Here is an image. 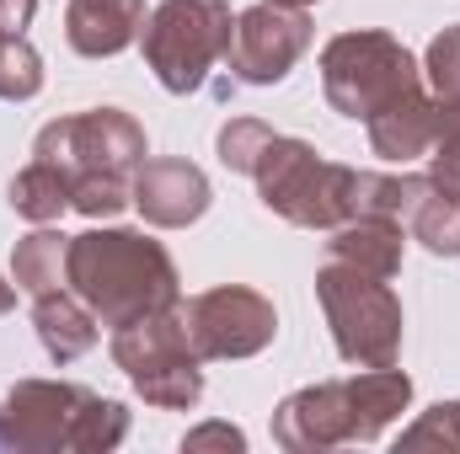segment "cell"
I'll use <instances>...</instances> for the list:
<instances>
[{
  "mask_svg": "<svg viewBox=\"0 0 460 454\" xmlns=\"http://www.w3.org/2000/svg\"><path fill=\"white\" fill-rule=\"evenodd\" d=\"M134 204V177L123 171H75L70 177V209L86 220H113Z\"/></svg>",
  "mask_w": 460,
  "mask_h": 454,
  "instance_id": "obj_22",
  "label": "cell"
},
{
  "mask_svg": "<svg viewBox=\"0 0 460 454\" xmlns=\"http://www.w3.org/2000/svg\"><path fill=\"white\" fill-rule=\"evenodd\" d=\"M402 251H407V230L402 220H385V214H353L327 240V257H338L358 273H375V278H396Z\"/></svg>",
  "mask_w": 460,
  "mask_h": 454,
  "instance_id": "obj_15",
  "label": "cell"
},
{
  "mask_svg": "<svg viewBox=\"0 0 460 454\" xmlns=\"http://www.w3.org/2000/svg\"><path fill=\"white\" fill-rule=\"evenodd\" d=\"M145 32V0H65V38L81 59H113Z\"/></svg>",
  "mask_w": 460,
  "mask_h": 454,
  "instance_id": "obj_13",
  "label": "cell"
},
{
  "mask_svg": "<svg viewBox=\"0 0 460 454\" xmlns=\"http://www.w3.org/2000/svg\"><path fill=\"white\" fill-rule=\"evenodd\" d=\"M364 128H369V150H375V155H385V161H402V166H407V161H418V155H429V150H434L439 102H434V92L423 86V92H412V97H402V102L380 108Z\"/></svg>",
  "mask_w": 460,
  "mask_h": 454,
  "instance_id": "obj_14",
  "label": "cell"
},
{
  "mask_svg": "<svg viewBox=\"0 0 460 454\" xmlns=\"http://www.w3.org/2000/svg\"><path fill=\"white\" fill-rule=\"evenodd\" d=\"M128 439V406L75 380H16L0 401V450L108 454Z\"/></svg>",
  "mask_w": 460,
  "mask_h": 454,
  "instance_id": "obj_2",
  "label": "cell"
},
{
  "mask_svg": "<svg viewBox=\"0 0 460 454\" xmlns=\"http://www.w3.org/2000/svg\"><path fill=\"white\" fill-rule=\"evenodd\" d=\"M182 316H188V337L199 347V358H252L279 337L273 300L246 284H220V289L193 294Z\"/></svg>",
  "mask_w": 460,
  "mask_h": 454,
  "instance_id": "obj_10",
  "label": "cell"
},
{
  "mask_svg": "<svg viewBox=\"0 0 460 454\" xmlns=\"http://www.w3.org/2000/svg\"><path fill=\"white\" fill-rule=\"evenodd\" d=\"M429 177L445 182V188H460V102H439V128H434V150H429Z\"/></svg>",
  "mask_w": 460,
  "mask_h": 454,
  "instance_id": "obj_27",
  "label": "cell"
},
{
  "mask_svg": "<svg viewBox=\"0 0 460 454\" xmlns=\"http://www.w3.org/2000/svg\"><path fill=\"white\" fill-rule=\"evenodd\" d=\"M423 81L439 102H460V22L445 27L423 54Z\"/></svg>",
  "mask_w": 460,
  "mask_h": 454,
  "instance_id": "obj_25",
  "label": "cell"
},
{
  "mask_svg": "<svg viewBox=\"0 0 460 454\" xmlns=\"http://www.w3.org/2000/svg\"><path fill=\"white\" fill-rule=\"evenodd\" d=\"M43 92V59L22 32H0V97L27 102Z\"/></svg>",
  "mask_w": 460,
  "mask_h": 454,
  "instance_id": "obj_23",
  "label": "cell"
},
{
  "mask_svg": "<svg viewBox=\"0 0 460 454\" xmlns=\"http://www.w3.org/2000/svg\"><path fill=\"white\" fill-rule=\"evenodd\" d=\"M38 0H0V32H27Z\"/></svg>",
  "mask_w": 460,
  "mask_h": 454,
  "instance_id": "obj_29",
  "label": "cell"
},
{
  "mask_svg": "<svg viewBox=\"0 0 460 454\" xmlns=\"http://www.w3.org/2000/svg\"><path fill=\"white\" fill-rule=\"evenodd\" d=\"M5 198H11V209H16L22 220H32V225H54V220L70 209V171L54 166V161H38V155H32V166H22V171L11 177Z\"/></svg>",
  "mask_w": 460,
  "mask_h": 454,
  "instance_id": "obj_19",
  "label": "cell"
},
{
  "mask_svg": "<svg viewBox=\"0 0 460 454\" xmlns=\"http://www.w3.org/2000/svg\"><path fill=\"white\" fill-rule=\"evenodd\" d=\"M273 5H289V11H305V5H316V0H273Z\"/></svg>",
  "mask_w": 460,
  "mask_h": 454,
  "instance_id": "obj_31",
  "label": "cell"
},
{
  "mask_svg": "<svg viewBox=\"0 0 460 454\" xmlns=\"http://www.w3.org/2000/svg\"><path fill=\"white\" fill-rule=\"evenodd\" d=\"M230 0H161L145 16V65L172 97H188L209 81V70L230 48Z\"/></svg>",
  "mask_w": 460,
  "mask_h": 454,
  "instance_id": "obj_7",
  "label": "cell"
},
{
  "mask_svg": "<svg viewBox=\"0 0 460 454\" xmlns=\"http://www.w3.org/2000/svg\"><path fill=\"white\" fill-rule=\"evenodd\" d=\"M70 289L92 305L102 327L139 321L182 300L177 262L145 230H86L70 235Z\"/></svg>",
  "mask_w": 460,
  "mask_h": 454,
  "instance_id": "obj_1",
  "label": "cell"
},
{
  "mask_svg": "<svg viewBox=\"0 0 460 454\" xmlns=\"http://www.w3.org/2000/svg\"><path fill=\"white\" fill-rule=\"evenodd\" d=\"M311 38H316V27H311L305 11H289V5L262 0V5H252V11L235 16L226 65L241 86H279L305 59Z\"/></svg>",
  "mask_w": 460,
  "mask_h": 454,
  "instance_id": "obj_9",
  "label": "cell"
},
{
  "mask_svg": "<svg viewBox=\"0 0 460 454\" xmlns=\"http://www.w3.org/2000/svg\"><path fill=\"white\" fill-rule=\"evenodd\" d=\"M273 444H284L289 454H322V450L358 444L353 439V406H348L343 380L305 385V390L284 396L279 412H273Z\"/></svg>",
  "mask_w": 460,
  "mask_h": 454,
  "instance_id": "obj_11",
  "label": "cell"
},
{
  "mask_svg": "<svg viewBox=\"0 0 460 454\" xmlns=\"http://www.w3.org/2000/svg\"><path fill=\"white\" fill-rule=\"evenodd\" d=\"M182 450L188 454H199V450H246V433L230 428V423H204V428H193V433L182 439Z\"/></svg>",
  "mask_w": 460,
  "mask_h": 454,
  "instance_id": "obj_28",
  "label": "cell"
},
{
  "mask_svg": "<svg viewBox=\"0 0 460 454\" xmlns=\"http://www.w3.org/2000/svg\"><path fill=\"white\" fill-rule=\"evenodd\" d=\"M32 327H38V342H43V353L54 363H75L81 353L97 347V316L75 289L38 294L32 300Z\"/></svg>",
  "mask_w": 460,
  "mask_h": 454,
  "instance_id": "obj_16",
  "label": "cell"
},
{
  "mask_svg": "<svg viewBox=\"0 0 460 454\" xmlns=\"http://www.w3.org/2000/svg\"><path fill=\"white\" fill-rule=\"evenodd\" d=\"M412 240H423L434 257H460V188H445V182H434L429 193H423V204L412 209Z\"/></svg>",
  "mask_w": 460,
  "mask_h": 454,
  "instance_id": "obj_21",
  "label": "cell"
},
{
  "mask_svg": "<svg viewBox=\"0 0 460 454\" xmlns=\"http://www.w3.org/2000/svg\"><path fill=\"white\" fill-rule=\"evenodd\" d=\"M396 450H456L460 454V401L429 406V412L396 439Z\"/></svg>",
  "mask_w": 460,
  "mask_h": 454,
  "instance_id": "obj_26",
  "label": "cell"
},
{
  "mask_svg": "<svg viewBox=\"0 0 460 454\" xmlns=\"http://www.w3.org/2000/svg\"><path fill=\"white\" fill-rule=\"evenodd\" d=\"M429 188H434V177H418V171H402V177L353 171V214H385V220H402L407 225Z\"/></svg>",
  "mask_w": 460,
  "mask_h": 454,
  "instance_id": "obj_20",
  "label": "cell"
},
{
  "mask_svg": "<svg viewBox=\"0 0 460 454\" xmlns=\"http://www.w3.org/2000/svg\"><path fill=\"white\" fill-rule=\"evenodd\" d=\"M11 305H16V289H11V284H5V278H0V316H5V310H11Z\"/></svg>",
  "mask_w": 460,
  "mask_h": 454,
  "instance_id": "obj_30",
  "label": "cell"
},
{
  "mask_svg": "<svg viewBox=\"0 0 460 454\" xmlns=\"http://www.w3.org/2000/svg\"><path fill=\"white\" fill-rule=\"evenodd\" d=\"M343 385H348L353 439H358V444L380 439V433L412 406V380H407L396 363H385V369H364V374H353V380H343Z\"/></svg>",
  "mask_w": 460,
  "mask_h": 454,
  "instance_id": "obj_17",
  "label": "cell"
},
{
  "mask_svg": "<svg viewBox=\"0 0 460 454\" xmlns=\"http://www.w3.org/2000/svg\"><path fill=\"white\" fill-rule=\"evenodd\" d=\"M11 284L22 294H54V289H70V235L65 230H32L16 240V257H11Z\"/></svg>",
  "mask_w": 460,
  "mask_h": 454,
  "instance_id": "obj_18",
  "label": "cell"
},
{
  "mask_svg": "<svg viewBox=\"0 0 460 454\" xmlns=\"http://www.w3.org/2000/svg\"><path fill=\"white\" fill-rule=\"evenodd\" d=\"M423 65L402 48V38L391 32H338L327 48H322V92L332 102V113L353 118V123H369L380 108L423 92Z\"/></svg>",
  "mask_w": 460,
  "mask_h": 454,
  "instance_id": "obj_5",
  "label": "cell"
},
{
  "mask_svg": "<svg viewBox=\"0 0 460 454\" xmlns=\"http://www.w3.org/2000/svg\"><path fill=\"white\" fill-rule=\"evenodd\" d=\"M316 300H322V316L348 363L385 369L402 358V300L391 294V278L358 273L338 257H327L316 267Z\"/></svg>",
  "mask_w": 460,
  "mask_h": 454,
  "instance_id": "obj_6",
  "label": "cell"
},
{
  "mask_svg": "<svg viewBox=\"0 0 460 454\" xmlns=\"http://www.w3.org/2000/svg\"><path fill=\"white\" fill-rule=\"evenodd\" d=\"M209 198H215L209 177L193 161L161 155V161H139L134 171V209L155 230H188L193 220L209 214Z\"/></svg>",
  "mask_w": 460,
  "mask_h": 454,
  "instance_id": "obj_12",
  "label": "cell"
},
{
  "mask_svg": "<svg viewBox=\"0 0 460 454\" xmlns=\"http://www.w3.org/2000/svg\"><path fill=\"white\" fill-rule=\"evenodd\" d=\"M273 144V128L262 123V118H230L226 128L215 134V150H220V161H226L230 171H241V177H252L257 171V161H262V150Z\"/></svg>",
  "mask_w": 460,
  "mask_h": 454,
  "instance_id": "obj_24",
  "label": "cell"
},
{
  "mask_svg": "<svg viewBox=\"0 0 460 454\" xmlns=\"http://www.w3.org/2000/svg\"><path fill=\"white\" fill-rule=\"evenodd\" d=\"M32 155L65 166L70 177L75 171H123V177H134L139 161L150 155V144H145V128L123 108H92V113L43 123L38 139H32Z\"/></svg>",
  "mask_w": 460,
  "mask_h": 454,
  "instance_id": "obj_8",
  "label": "cell"
},
{
  "mask_svg": "<svg viewBox=\"0 0 460 454\" xmlns=\"http://www.w3.org/2000/svg\"><path fill=\"white\" fill-rule=\"evenodd\" d=\"M252 182H257V198L268 214L300 230H338L343 220H353V166L327 161L305 139L273 134Z\"/></svg>",
  "mask_w": 460,
  "mask_h": 454,
  "instance_id": "obj_3",
  "label": "cell"
},
{
  "mask_svg": "<svg viewBox=\"0 0 460 454\" xmlns=\"http://www.w3.org/2000/svg\"><path fill=\"white\" fill-rule=\"evenodd\" d=\"M113 363L128 374V385L161 406V412H188L199 406L204 396V358L188 337V316H182V300L166 305V310H150L139 321H123L113 327Z\"/></svg>",
  "mask_w": 460,
  "mask_h": 454,
  "instance_id": "obj_4",
  "label": "cell"
}]
</instances>
